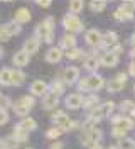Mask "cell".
<instances>
[{
	"label": "cell",
	"mask_w": 135,
	"mask_h": 149,
	"mask_svg": "<svg viewBox=\"0 0 135 149\" xmlns=\"http://www.w3.org/2000/svg\"><path fill=\"white\" fill-rule=\"evenodd\" d=\"M63 80L66 81V83H74L78 78H80V70L78 68H73V66H69V68H66L63 73Z\"/></svg>",
	"instance_id": "4fadbf2b"
},
{
	"label": "cell",
	"mask_w": 135,
	"mask_h": 149,
	"mask_svg": "<svg viewBox=\"0 0 135 149\" xmlns=\"http://www.w3.org/2000/svg\"><path fill=\"white\" fill-rule=\"evenodd\" d=\"M98 102H100V98L96 95H90L88 98H83V107H86V109H96Z\"/></svg>",
	"instance_id": "603a6c76"
},
{
	"label": "cell",
	"mask_w": 135,
	"mask_h": 149,
	"mask_svg": "<svg viewBox=\"0 0 135 149\" xmlns=\"http://www.w3.org/2000/svg\"><path fill=\"white\" fill-rule=\"evenodd\" d=\"M12 139L15 141V142H26L27 139H29V132L24 129H20V127H15L14 129V134H12Z\"/></svg>",
	"instance_id": "d6986e66"
},
{
	"label": "cell",
	"mask_w": 135,
	"mask_h": 149,
	"mask_svg": "<svg viewBox=\"0 0 135 149\" xmlns=\"http://www.w3.org/2000/svg\"><path fill=\"white\" fill-rule=\"evenodd\" d=\"M81 105H83V97H81L80 93H71V95L66 97V107L76 110V109H80Z\"/></svg>",
	"instance_id": "30bf717a"
},
{
	"label": "cell",
	"mask_w": 135,
	"mask_h": 149,
	"mask_svg": "<svg viewBox=\"0 0 135 149\" xmlns=\"http://www.w3.org/2000/svg\"><path fill=\"white\" fill-rule=\"evenodd\" d=\"M84 7V2H81V0H73L69 2V12H71L73 15H76L78 12H81Z\"/></svg>",
	"instance_id": "4316f807"
},
{
	"label": "cell",
	"mask_w": 135,
	"mask_h": 149,
	"mask_svg": "<svg viewBox=\"0 0 135 149\" xmlns=\"http://www.w3.org/2000/svg\"><path fill=\"white\" fill-rule=\"evenodd\" d=\"M103 85H105V80L100 74H91V76L83 78L78 86H80V90H83V92H96L100 88H103Z\"/></svg>",
	"instance_id": "7a4b0ae2"
},
{
	"label": "cell",
	"mask_w": 135,
	"mask_h": 149,
	"mask_svg": "<svg viewBox=\"0 0 135 149\" xmlns=\"http://www.w3.org/2000/svg\"><path fill=\"white\" fill-rule=\"evenodd\" d=\"M36 34L41 39H44V42H53L54 41V19L47 17L44 22H41L36 29Z\"/></svg>",
	"instance_id": "6da1fadb"
},
{
	"label": "cell",
	"mask_w": 135,
	"mask_h": 149,
	"mask_svg": "<svg viewBox=\"0 0 135 149\" xmlns=\"http://www.w3.org/2000/svg\"><path fill=\"white\" fill-rule=\"evenodd\" d=\"M66 56H68V59H78V58H81V56H83V51L74 47V49H71V51H68V53H66Z\"/></svg>",
	"instance_id": "836d02e7"
},
{
	"label": "cell",
	"mask_w": 135,
	"mask_h": 149,
	"mask_svg": "<svg viewBox=\"0 0 135 149\" xmlns=\"http://www.w3.org/2000/svg\"><path fill=\"white\" fill-rule=\"evenodd\" d=\"M37 5H39V7H44V9H47V7H51V2H49V0H39V2H37Z\"/></svg>",
	"instance_id": "ab89813d"
},
{
	"label": "cell",
	"mask_w": 135,
	"mask_h": 149,
	"mask_svg": "<svg viewBox=\"0 0 135 149\" xmlns=\"http://www.w3.org/2000/svg\"><path fill=\"white\" fill-rule=\"evenodd\" d=\"M2 58H3V49L0 47V59H2Z\"/></svg>",
	"instance_id": "f6af8a7d"
},
{
	"label": "cell",
	"mask_w": 135,
	"mask_h": 149,
	"mask_svg": "<svg viewBox=\"0 0 135 149\" xmlns=\"http://www.w3.org/2000/svg\"><path fill=\"white\" fill-rule=\"evenodd\" d=\"M12 109H14V112H15L17 115H20V117H24V115H27V113H29V109H27V107L20 102V100H17V102L14 103V105H12Z\"/></svg>",
	"instance_id": "cb8c5ba5"
},
{
	"label": "cell",
	"mask_w": 135,
	"mask_h": 149,
	"mask_svg": "<svg viewBox=\"0 0 135 149\" xmlns=\"http://www.w3.org/2000/svg\"><path fill=\"white\" fill-rule=\"evenodd\" d=\"M130 56H132V58H135V49H132V53H130Z\"/></svg>",
	"instance_id": "bcb514c9"
},
{
	"label": "cell",
	"mask_w": 135,
	"mask_h": 149,
	"mask_svg": "<svg viewBox=\"0 0 135 149\" xmlns=\"http://www.w3.org/2000/svg\"><path fill=\"white\" fill-rule=\"evenodd\" d=\"M98 65H100V59L96 58V56H91V58H88V59L84 61V68H86V70H90V71L96 70Z\"/></svg>",
	"instance_id": "f546056e"
},
{
	"label": "cell",
	"mask_w": 135,
	"mask_h": 149,
	"mask_svg": "<svg viewBox=\"0 0 135 149\" xmlns=\"http://www.w3.org/2000/svg\"><path fill=\"white\" fill-rule=\"evenodd\" d=\"M0 149H5V142L3 141H0Z\"/></svg>",
	"instance_id": "ee69618b"
},
{
	"label": "cell",
	"mask_w": 135,
	"mask_h": 149,
	"mask_svg": "<svg viewBox=\"0 0 135 149\" xmlns=\"http://www.w3.org/2000/svg\"><path fill=\"white\" fill-rule=\"evenodd\" d=\"M128 74L135 76V61L134 63H130V66H128Z\"/></svg>",
	"instance_id": "60d3db41"
},
{
	"label": "cell",
	"mask_w": 135,
	"mask_h": 149,
	"mask_svg": "<svg viewBox=\"0 0 135 149\" xmlns=\"http://www.w3.org/2000/svg\"><path fill=\"white\" fill-rule=\"evenodd\" d=\"M63 26L64 29H68V31H71V32H80V31H83V22H81V19L78 17V15H66L63 20Z\"/></svg>",
	"instance_id": "5b68a950"
},
{
	"label": "cell",
	"mask_w": 135,
	"mask_h": 149,
	"mask_svg": "<svg viewBox=\"0 0 135 149\" xmlns=\"http://www.w3.org/2000/svg\"><path fill=\"white\" fill-rule=\"evenodd\" d=\"M108 149H118V146H110Z\"/></svg>",
	"instance_id": "c3c4849f"
},
{
	"label": "cell",
	"mask_w": 135,
	"mask_h": 149,
	"mask_svg": "<svg viewBox=\"0 0 135 149\" xmlns=\"http://www.w3.org/2000/svg\"><path fill=\"white\" fill-rule=\"evenodd\" d=\"M39 46H41V41H39V37H29L26 42H24V51H26L27 54H34L39 51Z\"/></svg>",
	"instance_id": "9c48e42d"
},
{
	"label": "cell",
	"mask_w": 135,
	"mask_h": 149,
	"mask_svg": "<svg viewBox=\"0 0 135 149\" xmlns=\"http://www.w3.org/2000/svg\"><path fill=\"white\" fill-rule=\"evenodd\" d=\"M117 63H118V56L113 54V53H105L100 59V65L107 66V68H113V66H117Z\"/></svg>",
	"instance_id": "5bb4252c"
},
{
	"label": "cell",
	"mask_w": 135,
	"mask_h": 149,
	"mask_svg": "<svg viewBox=\"0 0 135 149\" xmlns=\"http://www.w3.org/2000/svg\"><path fill=\"white\" fill-rule=\"evenodd\" d=\"M113 127H117V129H122V130H130L134 127V120L132 119H128V117H113Z\"/></svg>",
	"instance_id": "52a82bcc"
},
{
	"label": "cell",
	"mask_w": 135,
	"mask_h": 149,
	"mask_svg": "<svg viewBox=\"0 0 135 149\" xmlns=\"http://www.w3.org/2000/svg\"><path fill=\"white\" fill-rule=\"evenodd\" d=\"M91 149H101V146H98V144H96V146H93Z\"/></svg>",
	"instance_id": "7dc6e473"
},
{
	"label": "cell",
	"mask_w": 135,
	"mask_h": 149,
	"mask_svg": "<svg viewBox=\"0 0 135 149\" xmlns=\"http://www.w3.org/2000/svg\"><path fill=\"white\" fill-rule=\"evenodd\" d=\"M2 100H3V97H2V93H0V102H2Z\"/></svg>",
	"instance_id": "681fc988"
},
{
	"label": "cell",
	"mask_w": 135,
	"mask_h": 149,
	"mask_svg": "<svg viewBox=\"0 0 135 149\" xmlns=\"http://www.w3.org/2000/svg\"><path fill=\"white\" fill-rule=\"evenodd\" d=\"M90 9L93 10V12H103V10L107 9V2H103V0H93L90 3Z\"/></svg>",
	"instance_id": "83f0119b"
},
{
	"label": "cell",
	"mask_w": 135,
	"mask_h": 149,
	"mask_svg": "<svg viewBox=\"0 0 135 149\" xmlns=\"http://www.w3.org/2000/svg\"><path fill=\"white\" fill-rule=\"evenodd\" d=\"M84 39H86V42H88L90 46H101V39H103V36H101V32L96 31V29H90V31L86 32Z\"/></svg>",
	"instance_id": "ba28073f"
},
{
	"label": "cell",
	"mask_w": 135,
	"mask_h": 149,
	"mask_svg": "<svg viewBox=\"0 0 135 149\" xmlns=\"http://www.w3.org/2000/svg\"><path fill=\"white\" fill-rule=\"evenodd\" d=\"M0 85H3V86L12 85V71H10L9 68L0 70Z\"/></svg>",
	"instance_id": "ffe728a7"
},
{
	"label": "cell",
	"mask_w": 135,
	"mask_h": 149,
	"mask_svg": "<svg viewBox=\"0 0 135 149\" xmlns=\"http://www.w3.org/2000/svg\"><path fill=\"white\" fill-rule=\"evenodd\" d=\"M20 102L24 103V105H26L29 110L34 107V98H32V97H22V98H20Z\"/></svg>",
	"instance_id": "8d00e7d4"
},
{
	"label": "cell",
	"mask_w": 135,
	"mask_h": 149,
	"mask_svg": "<svg viewBox=\"0 0 135 149\" xmlns=\"http://www.w3.org/2000/svg\"><path fill=\"white\" fill-rule=\"evenodd\" d=\"M134 107H135V103L132 102V100H125V102L120 103V109H122V110H125V112L127 110H132V112H134L135 110Z\"/></svg>",
	"instance_id": "e575fe53"
},
{
	"label": "cell",
	"mask_w": 135,
	"mask_h": 149,
	"mask_svg": "<svg viewBox=\"0 0 135 149\" xmlns=\"http://www.w3.org/2000/svg\"><path fill=\"white\" fill-rule=\"evenodd\" d=\"M29 20H30V12H29V9L20 7V9L15 12V22H17V24H26Z\"/></svg>",
	"instance_id": "ac0fdd59"
},
{
	"label": "cell",
	"mask_w": 135,
	"mask_h": 149,
	"mask_svg": "<svg viewBox=\"0 0 135 149\" xmlns=\"http://www.w3.org/2000/svg\"><path fill=\"white\" fill-rule=\"evenodd\" d=\"M47 90V83L42 81V80H36L34 83L30 85V93L32 95H36V97H42Z\"/></svg>",
	"instance_id": "7c38bea8"
},
{
	"label": "cell",
	"mask_w": 135,
	"mask_h": 149,
	"mask_svg": "<svg viewBox=\"0 0 135 149\" xmlns=\"http://www.w3.org/2000/svg\"><path fill=\"white\" fill-rule=\"evenodd\" d=\"M80 141H81L83 146H86V148H93V146H96L100 141H101V130H96V129L86 130V132L81 134Z\"/></svg>",
	"instance_id": "277c9868"
},
{
	"label": "cell",
	"mask_w": 135,
	"mask_h": 149,
	"mask_svg": "<svg viewBox=\"0 0 135 149\" xmlns=\"http://www.w3.org/2000/svg\"><path fill=\"white\" fill-rule=\"evenodd\" d=\"M29 56H30V54H27L26 51L22 49V51H19V53H15V54H14V58H12V63H14L15 66H19V68H20V66H26L27 63H29Z\"/></svg>",
	"instance_id": "2e32d148"
},
{
	"label": "cell",
	"mask_w": 135,
	"mask_h": 149,
	"mask_svg": "<svg viewBox=\"0 0 135 149\" xmlns=\"http://www.w3.org/2000/svg\"><path fill=\"white\" fill-rule=\"evenodd\" d=\"M61 58H63V53H61V49L59 47H51L47 53H46V61L47 63H59L61 61Z\"/></svg>",
	"instance_id": "9a60e30c"
},
{
	"label": "cell",
	"mask_w": 135,
	"mask_h": 149,
	"mask_svg": "<svg viewBox=\"0 0 135 149\" xmlns=\"http://www.w3.org/2000/svg\"><path fill=\"white\" fill-rule=\"evenodd\" d=\"M57 103H59L57 95H54V93H46V95H44V109H46V110L56 109V107H57Z\"/></svg>",
	"instance_id": "e0dca14e"
},
{
	"label": "cell",
	"mask_w": 135,
	"mask_h": 149,
	"mask_svg": "<svg viewBox=\"0 0 135 149\" xmlns=\"http://www.w3.org/2000/svg\"><path fill=\"white\" fill-rule=\"evenodd\" d=\"M61 47L63 49H66V51H71V49H74V46H76V39H74V36H64L63 39H61Z\"/></svg>",
	"instance_id": "44dd1931"
},
{
	"label": "cell",
	"mask_w": 135,
	"mask_h": 149,
	"mask_svg": "<svg viewBox=\"0 0 135 149\" xmlns=\"http://www.w3.org/2000/svg\"><path fill=\"white\" fill-rule=\"evenodd\" d=\"M125 130H122V129H117V127H113V130H111V136H115V137H120V139H123L125 137Z\"/></svg>",
	"instance_id": "74e56055"
},
{
	"label": "cell",
	"mask_w": 135,
	"mask_h": 149,
	"mask_svg": "<svg viewBox=\"0 0 135 149\" xmlns=\"http://www.w3.org/2000/svg\"><path fill=\"white\" fill-rule=\"evenodd\" d=\"M130 42H132V47L135 49V32H134V36H132V39H130Z\"/></svg>",
	"instance_id": "7bdbcfd3"
},
{
	"label": "cell",
	"mask_w": 135,
	"mask_h": 149,
	"mask_svg": "<svg viewBox=\"0 0 135 149\" xmlns=\"http://www.w3.org/2000/svg\"><path fill=\"white\" fill-rule=\"evenodd\" d=\"M117 146H118V149H135V141L128 139V137H123V139H120V142Z\"/></svg>",
	"instance_id": "f1b7e54d"
},
{
	"label": "cell",
	"mask_w": 135,
	"mask_h": 149,
	"mask_svg": "<svg viewBox=\"0 0 135 149\" xmlns=\"http://www.w3.org/2000/svg\"><path fill=\"white\" fill-rule=\"evenodd\" d=\"M24 80H26V73H22V71H19V70L12 71V85L19 86V85L24 83Z\"/></svg>",
	"instance_id": "484cf974"
},
{
	"label": "cell",
	"mask_w": 135,
	"mask_h": 149,
	"mask_svg": "<svg viewBox=\"0 0 135 149\" xmlns=\"http://www.w3.org/2000/svg\"><path fill=\"white\" fill-rule=\"evenodd\" d=\"M7 120H9V113L5 110H0V125L7 124Z\"/></svg>",
	"instance_id": "f35d334b"
},
{
	"label": "cell",
	"mask_w": 135,
	"mask_h": 149,
	"mask_svg": "<svg viewBox=\"0 0 135 149\" xmlns=\"http://www.w3.org/2000/svg\"><path fill=\"white\" fill-rule=\"evenodd\" d=\"M117 41H118L117 32H113V31H108V32H105V34H103V39H101V46H103V47L117 46Z\"/></svg>",
	"instance_id": "8fae6325"
},
{
	"label": "cell",
	"mask_w": 135,
	"mask_h": 149,
	"mask_svg": "<svg viewBox=\"0 0 135 149\" xmlns=\"http://www.w3.org/2000/svg\"><path fill=\"white\" fill-rule=\"evenodd\" d=\"M61 132H63V130L59 129V127H56V129H49L47 132H46V137H47V139H57V137L61 136Z\"/></svg>",
	"instance_id": "d6a6232c"
},
{
	"label": "cell",
	"mask_w": 135,
	"mask_h": 149,
	"mask_svg": "<svg viewBox=\"0 0 135 149\" xmlns=\"http://www.w3.org/2000/svg\"><path fill=\"white\" fill-rule=\"evenodd\" d=\"M113 107H115V103H113V102H105L101 107H96L95 110L91 112L90 115H88V119H91V120H95L96 124H98L103 117H107V115H110V113H111Z\"/></svg>",
	"instance_id": "3957f363"
},
{
	"label": "cell",
	"mask_w": 135,
	"mask_h": 149,
	"mask_svg": "<svg viewBox=\"0 0 135 149\" xmlns=\"http://www.w3.org/2000/svg\"><path fill=\"white\" fill-rule=\"evenodd\" d=\"M10 37H12V34H10L7 24L2 26V27H0V41H2V42H7V41H10Z\"/></svg>",
	"instance_id": "1f68e13d"
},
{
	"label": "cell",
	"mask_w": 135,
	"mask_h": 149,
	"mask_svg": "<svg viewBox=\"0 0 135 149\" xmlns=\"http://www.w3.org/2000/svg\"><path fill=\"white\" fill-rule=\"evenodd\" d=\"M51 90H53L51 93H54V95H57V97H59L61 93H64V85L61 83L59 80H54L53 83H51Z\"/></svg>",
	"instance_id": "4dcf8cb0"
},
{
	"label": "cell",
	"mask_w": 135,
	"mask_h": 149,
	"mask_svg": "<svg viewBox=\"0 0 135 149\" xmlns=\"http://www.w3.org/2000/svg\"><path fill=\"white\" fill-rule=\"evenodd\" d=\"M49 149H63V144L61 142H54V144L49 146Z\"/></svg>",
	"instance_id": "b9f144b4"
},
{
	"label": "cell",
	"mask_w": 135,
	"mask_h": 149,
	"mask_svg": "<svg viewBox=\"0 0 135 149\" xmlns=\"http://www.w3.org/2000/svg\"><path fill=\"white\" fill-rule=\"evenodd\" d=\"M19 127L29 132V130H34V129H36V127H37V124H36V120H34V119L27 117V119H24V120H22L20 124H19Z\"/></svg>",
	"instance_id": "7402d4cb"
},
{
	"label": "cell",
	"mask_w": 135,
	"mask_h": 149,
	"mask_svg": "<svg viewBox=\"0 0 135 149\" xmlns=\"http://www.w3.org/2000/svg\"><path fill=\"white\" fill-rule=\"evenodd\" d=\"M134 92H135V85H134Z\"/></svg>",
	"instance_id": "f907efd6"
},
{
	"label": "cell",
	"mask_w": 135,
	"mask_h": 149,
	"mask_svg": "<svg viewBox=\"0 0 135 149\" xmlns=\"http://www.w3.org/2000/svg\"><path fill=\"white\" fill-rule=\"evenodd\" d=\"M120 7L123 10H127V12H130V14H134L135 12V2H123Z\"/></svg>",
	"instance_id": "d590c367"
},
{
	"label": "cell",
	"mask_w": 135,
	"mask_h": 149,
	"mask_svg": "<svg viewBox=\"0 0 135 149\" xmlns=\"http://www.w3.org/2000/svg\"><path fill=\"white\" fill-rule=\"evenodd\" d=\"M115 19H117V20H132V19H134V14L123 10L122 7H118L117 12H115Z\"/></svg>",
	"instance_id": "d4e9b609"
},
{
	"label": "cell",
	"mask_w": 135,
	"mask_h": 149,
	"mask_svg": "<svg viewBox=\"0 0 135 149\" xmlns=\"http://www.w3.org/2000/svg\"><path fill=\"white\" fill-rule=\"evenodd\" d=\"M125 83H127V74L125 73H118L113 80H110V83L107 85V90L110 93H118L120 90H123Z\"/></svg>",
	"instance_id": "8992f818"
}]
</instances>
